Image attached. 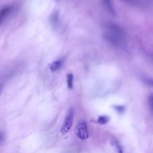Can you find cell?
Listing matches in <instances>:
<instances>
[{
    "mask_svg": "<svg viewBox=\"0 0 153 153\" xmlns=\"http://www.w3.org/2000/svg\"><path fill=\"white\" fill-rule=\"evenodd\" d=\"M112 143H113V145H114L115 146V147L116 148V149L118 151V153H123V148L117 140H114Z\"/></svg>",
    "mask_w": 153,
    "mask_h": 153,
    "instance_id": "9",
    "label": "cell"
},
{
    "mask_svg": "<svg viewBox=\"0 0 153 153\" xmlns=\"http://www.w3.org/2000/svg\"><path fill=\"white\" fill-rule=\"evenodd\" d=\"M11 7L6 6L0 10V24L3 22L4 19L10 13L11 11Z\"/></svg>",
    "mask_w": 153,
    "mask_h": 153,
    "instance_id": "4",
    "label": "cell"
},
{
    "mask_svg": "<svg viewBox=\"0 0 153 153\" xmlns=\"http://www.w3.org/2000/svg\"><path fill=\"white\" fill-rule=\"evenodd\" d=\"M110 118L107 115L100 116L97 119V123L100 124H105L108 123Z\"/></svg>",
    "mask_w": 153,
    "mask_h": 153,
    "instance_id": "7",
    "label": "cell"
},
{
    "mask_svg": "<svg viewBox=\"0 0 153 153\" xmlns=\"http://www.w3.org/2000/svg\"><path fill=\"white\" fill-rule=\"evenodd\" d=\"M74 116V110L72 107L70 108L65 118L63 123L61 127V132L62 134L65 135L67 134L70 130L73 123V119Z\"/></svg>",
    "mask_w": 153,
    "mask_h": 153,
    "instance_id": "2",
    "label": "cell"
},
{
    "mask_svg": "<svg viewBox=\"0 0 153 153\" xmlns=\"http://www.w3.org/2000/svg\"><path fill=\"white\" fill-rule=\"evenodd\" d=\"M73 82H74V76L72 74H69L67 75V84L68 88L71 89L73 87Z\"/></svg>",
    "mask_w": 153,
    "mask_h": 153,
    "instance_id": "8",
    "label": "cell"
},
{
    "mask_svg": "<svg viewBox=\"0 0 153 153\" xmlns=\"http://www.w3.org/2000/svg\"><path fill=\"white\" fill-rule=\"evenodd\" d=\"M104 3L105 7H106V10L108 11L109 13H110L113 15H114L115 12L112 3V0H104Z\"/></svg>",
    "mask_w": 153,
    "mask_h": 153,
    "instance_id": "5",
    "label": "cell"
},
{
    "mask_svg": "<svg viewBox=\"0 0 153 153\" xmlns=\"http://www.w3.org/2000/svg\"><path fill=\"white\" fill-rule=\"evenodd\" d=\"M114 108L116 110V111H118L120 114L123 113L124 111V109H125L124 106H115Z\"/></svg>",
    "mask_w": 153,
    "mask_h": 153,
    "instance_id": "10",
    "label": "cell"
},
{
    "mask_svg": "<svg viewBox=\"0 0 153 153\" xmlns=\"http://www.w3.org/2000/svg\"><path fill=\"white\" fill-rule=\"evenodd\" d=\"M103 37L115 47H123L126 42V35L124 31L118 25L113 23H109L105 26Z\"/></svg>",
    "mask_w": 153,
    "mask_h": 153,
    "instance_id": "1",
    "label": "cell"
},
{
    "mask_svg": "<svg viewBox=\"0 0 153 153\" xmlns=\"http://www.w3.org/2000/svg\"><path fill=\"white\" fill-rule=\"evenodd\" d=\"M62 65V61L58 60L55 62H54L51 65H50V70L52 72H54L59 70Z\"/></svg>",
    "mask_w": 153,
    "mask_h": 153,
    "instance_id": "6",
    "label": "cell"
},
{
    "mask_svg": "<svg viewBox=\"0 0 153 153\" xmlns=\"http://www.w3.org/2000/svg\"><path fill=\"white\" fill-rule=\"evenodd\" d=\"M3 87V85L2 84H0V94H1V93Z\"/></svg>",
    "mask_w": 153,
    "mask_h": 153,
    "instance_id": "11",
    "label": "cell"
},
{
    "mask_svg": "<svg viewBox=\"0 0 153 153\" xmlns=\"http://www.w3.org/2000/svg\"><path fill=\"white\" fill-rule=\"evenodd\" d=\"M3 139V135L2 134H0V142L2 141Z\"/></svg>",
    "mask_w": 153,
    "mask_h": 153,
    "instance_id": "12",
    "label": "cell"
},
{
    "mask_svg": "<svg viewBox=\"0 0 153 153\" xmlns=\"http://www.w3.org/2000/svg\"><path fill=\"white\" fill-rule=\"evenodd\" d=\"M75 134L79 139L85 140L89 138V130L84 121L80 122L75 128Z\"/></svg>",
    "mask_w": 153,
    "mask_h": 153,
    "instance_id": "3",
    "label": "cell"
}]
</instances>
